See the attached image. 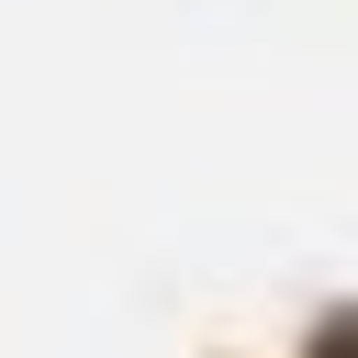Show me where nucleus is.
<instances>
[{
  "mask_svg": "<svg viewBox=\"0 0 358 358\" xmlns=\"http://www.w3.org/2000/svg\"><path fill=\"white\" fill-rule=\"evenodd\" d=\"M313 358H358V313H336V324L313 336Z\"/></svg>",
  "mask_w": 358,
  "mask_h": 358,
  "instance_id": "obj_1",
  "label": "nucleus"
}]
</instances>
